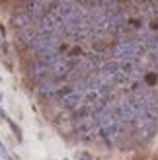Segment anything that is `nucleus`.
<instances>
[{"mask_svg": "<svg viewBox=\"0 0 158 160\" xmlns=\"http://www.w3.org/2000/svg\"><path fill=\"white\" fill-rule=\"evenodd\" d=\"M145 47L137 37H127L115 41L111 47V57L115 62H135L141 57H145Z\"/></svg>", "mask_w": 158, "mask_h": 160, "instance_id": "f257e3e1", "label": "nucleus"}, {"mask_svg": "<svg viewBox=\"0 0 158 160\" xmlns=\"http://www.w3.org/2000/svg\"><path fill=\"white\" fill-rule=\"evenodd\" d=\"M29 47L35 51V55L41 53H51V51H59V35L53 33H37L33 37V41L29 43Z\"/></svg>", "mask_w": 158, "mask_h": 160, "instance_id": "f03ea898", "label": "nucleus"}, {"mask_svg": "<svg viewBox=\"0 0 158 160\" xmlns=\"http://www.w3.org/2000/svg\"><path fill=\"white\" fill-rule=\"evenodd\" d=\"M74 129H76V133L80 135V137L88 139V137H92V135L98 131V127H96V121H94L92 115H86V117L74 119Z\"/></svg>", "mask_w": 158, "mask_h": 160, "instance_id": "7ed1b4c3", "label": "nucleus"}, {"mask_svg": "<svg viewBox=\"0 0 158 160\" xmlns=\"http://www.w3.org/2000/svg\"><path fill=\"white\" fill-rule=\"evenodd\" d=\"M12 26L18 29V33L22 29H26V28H29V26H33V22H31V18L23 12V10H18L14 16H12Z\"/></svg>", "mask_w": 158, "mask_h": 160, "instance_id": "20e7f679", "label": "nucleus"}, {"mask_svg": "<svg viewBox=\"0 0 158 160\" xmlns=\"http://www.w3.org/2000/svg\"><path fill=\"white\" fill-rule=\"evenodd\" d=\"M78 160H92L88 154H80V158H78Z\"/></svg>", "mask_w": 158, "mask_h": 160, "instance_id": "39448f33", "label": "nucleus"}]
</instances>
